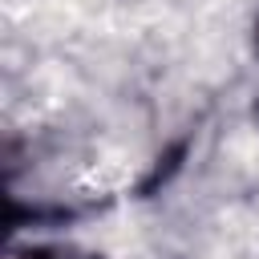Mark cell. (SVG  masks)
<instances>
[{"label": "cell", "mask_w": 259, "mask_h": 259, "mask_svg": "<svg viewBox=\"0 0 259 259\" xmlns=\"http://www.w3.org/2000/svg\"><path fill=\"white\" fill-rule=\"evenodd\" d=\"M24 259H105V255H97V251H81V247H61V243H53V247H28V251H24Z\"/></svg>", "instance_id": "6da1fadb"}, {"label": "cell", "mask_w": 259, "mask_h": 259, "mask_svg": "<svg viewBox=\"0 0 259 259\" xmlns=\"http://www.w3.org/2000/svg\"><path fill=\"white\" fill-rule=\"evenodd\" d=\"M255 53H259V12H255Z\"/></svg>", "instance_id": "7a4b0ae2"}, {"label": "cell", "mask_w": 259, "mask_h": 259, "mask_svg": "<svg viewBox=\"0 0 259 259\" xmlns=\"http://www.w3.org/2000/svg\"><path fill=\"white\" fill-rule=\"evenodd\" d=\"M255 113H259V105H255Z\"/></svg>", "instance_id": "3957f363"}]
</instances>
